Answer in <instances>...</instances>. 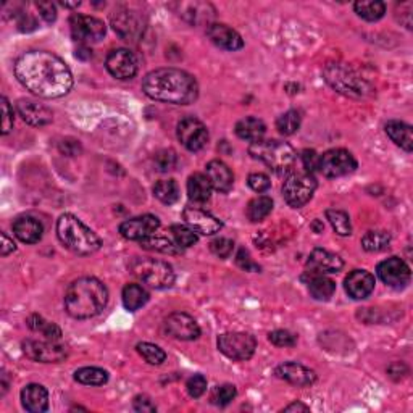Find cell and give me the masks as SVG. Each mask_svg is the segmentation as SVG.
<instances>
[{
    "label": "cell",
    "mask_w": 413,
    "mask_h": 413,
    "mask_svg": "<svg viewBox=\"0 0 413 413\" xmlns=\"http://www.w3.org/2000/svg\"><path fill=\"white\" fill-rule=\"evenodd\" d=\"M15 76L23 88L42 99L64 97L73 88L68 65L47 50H28L18 57Z\"/></svg>",
    "instance_id": "obj_1"
},
{
    "label": "cell",
    "mask_w": 413,
    "mask_h": 413,
    "mask_svg": "<svg viewBox=\"0 0 413 413\" xmlns=\"http://www.w3.org/2000/svg\"><path fill=\"white\" fill-rule=\"evenodd\" d=\"M142 90L147 97L171 105H189L199 97L195 78L180 68H157L144 76Z\"/></svg>",
    "instance_id": "obj_2"
},
{
    "label": "cell",
    "mask_w": 413,
    "mask_h": 413,
    "mask_svg": "<svg viewBox=\"0 0 413 413\" xmlns=\"http://www.w3.org/2000/svg\"><path fill=\"white\" fill-rule=\"evenodd\" d=\"M65 310L71 318L88 320L107 307L108 289L97 278L84 276L71 282L65 292Z\"/></svg>",
    "instance_id": "obj_3"
},
{
    "label": "cell",
    "mask_w": 413,
    "mask_h": 413,
    "mask_svg": "<svg viewBox=\"0 0 413 413\" xmlns=\"http://www.w3.org/2000/svg\"><path fill=\"white\" fill-rule=\"evenodd\" d=\"M57 236L64 247L76 256H93L102 246V241L93 229L86 227L78 217L71 213L61 215L57 222Z\"/></svg>",
    "instance_id": "obj_4"
},
{
    "label": "cell",
    "mask_w": 413,
    "mask_h": 413,
    "mask_svg": "<svg viewBox=\"0 0 413 413\" xmlns=\"http://www.w3.org/2000/svg\"><path fill=\"white\" fill-rule=\"evenodd\" d=\"M249 153L256 160L265 163L276 175H289L297 160L296 148L289 142L276 141V139L252 142Z\"/></svg>",
    "instance_id": "obj_5"
},
{
    "label": "cell",
    "mask_w": 413,
    "mask_h": 413,
    "mask_svg": "<svg viewBox=\"0 0 413 413\" xmlns=\"http://www.w3.org/2000/svg\"><path fill=\"white\" fill-rule=\"evenodd\" d=\"M129 270L142 285L152 289H168L175 285V271L170 263L155 258H134Z\"/></svg>",
    "instance_id": "obj_6"
},
{
    "label": "cell",
    "mask_w": 413,
    "mask_h": 413,
    "mask_svg": "<svg viewBox=\"0 0 413 413\" xmlns=\"http://www.w3.org/2000/svg\"><path fill=\"white\" fill-rule=\"evenodd\" d=\"M325 79L331 88L345 97L360 99L369 94V86L344 64H329L325 68Z\"/></svg>",
    "instance_id": "obj_7"
},
{
    "label": "cell",
    "mask_w": 413,
    "mask_h": 413,
    "mask_svg": "<svg viewBox=\"0 0 413 413\" xmlns=\"http://www.w3.org/2000/svg\"><path fill=\"white\" fill-rule=\"evenodd\" d=\"M316 191V180L314 173L305 170L292 171L287 175L282 184V197L292 209H300L309 204Z\"/></svg>",
    "instance_id": "obj_8"
},
{
    "label": "cell",
    "mask_w": 413,
    "mask_h": 413,
    "mask_svg": "<svg viewBox=\"0 0 413 413\" xmlns=\"http://www.w3.org/2000/svg\"><path fill=\"white\" fill-rule=\"evenodd\" d=\"M217 345L224 357L236 362H246L256 354L257 340L249 333H224L218 338Z\"/></svg>",
    "instance_id": "obj_9"
},
{
    "label": "cell",
    "mask_w": 413,
    "mask_h": 413,
    "mask_svg": "<svg viewBox=\"0 0 413 413\" xmlns=\"http://www.w3.org/2000/svg\"><path fill=\"white\" fill-rule=\"evenodd\" d=\"M21 349L28 358L39 363H60L68 357V349L59 340L26 339L23 340Z\"/></svg>",
    "instance_id": "obj_10"
},
{
    "label": "cell",
    "mask_w": 413,
    "mask_h": 413,
    "mask_svg": "<svg viewBox=\"0 0 413 413\" xmlns=\"http://www.w3.org/2000/svg\"><path fill=\"white\" fill-rule=\"evenodd\" d=\"M357 160L345 148H331L320 155L318 170L326 177H343L357 170Z\"/></svg>",
    "instance_id": "obj_11"
},
{
    "label": "cell",
    "mask_w": 413,
    "mask_h": 413,
    "mask_svg": "<svg viewBox=\"0 0 413 413\" xmlns=\"http://www.w3.org/2000/svg\"><path fill=\"white\" fill-rule=\"evenodd\" d=\"M70 31L71 37L76 42L88 46L102 41L105 32H107V28H105V23L99 20V18L75 13L70 18Z\"/></svg>",
    "instance_id": "obj_12"
},
{
    "label": "cell",
    "mask_w": 413,
    "mask_h": 413,
    "mask_svg": "<svg viewBox=\"0 0 413 413\" xmlns=\"http://www.w3.org/2000/svg\"><path fill=\"white\" fill-rule=\"evenodd\" d=\"M176 134L180 142L184 146L187 151L199 152L206 146L209 142V131L206 126L200 119L194 117H186L177 123Z\"/></svg>",
    "instance_id": "obj_13"
},
{
    "label": "cell",
    "mask_w": 413,
    "mask_h": 413,
    "mask_svg": "<svg viewBox=\"0 0 413 413\" xmlns=\"http://www.w3.org/2000/svg\"><path fill=\"white\" fill-rule=\"evenodd\" d=\"M107 71L117 79H131L137 75L139 64L136 55L128 49H113L105 60Z\"/></svg>",
    "instance_id": "obj_14"
},
{
    "label": "cell",
    "mask_w": 413,
    "mask_h": 413,
    "mask_svg": "<svg viewBox=\"0 0 413 413\" xmlns=\"http://www.w3.org/2000/svg\"><path fill=\"white\" fill-rule=\"evenodd\" d=\"M379 280L394 289H403L410 282V268L402 258L391 257L381 262L376 268Z\"/></svg>",
    "instance_id": "obj_15"
},
{
    "label": "cell",
    "mask_w": 413,
    "mask_h": 413,
    "mask_svg": "<svg viewBox=\"0 0 413 413\" xmlns=\"http://www.w3.org/2000/svg\"><path fill=\"white\" fill-rule=\"evenodd\" d=\"M158 228H160L158 217L147 213L123 222L119 224V234L124 239H129V241H142V239L155 234Z\"/></svg>",
    "instance_id": "obj_16"
},
{
    "label": "cell",
    "mask_w": 413,
    "mask_h": 413,
    "mask_svg": "<svg viewBox=\"0 0 413 413\" xmlns=\"http://www.w3.org/2000/svg\"><path fill=\"white\" fill-rule=\"evenodd\" d=\"M165 331L171 338L180 340H194L200 336V326L191 315L175 311L165 320Z\"/></svg>",
    "instance_id": "obj_17"
},
{
    "label": "cell",
    "mask_w": 413,
    "mask_h": 413,
    "mask_svg": "<svg viewBox=\"0 0 413 413\" xmlns=\"http://www.w3.org/2000/svg\"><path fill=\"white\" fill-rule=\"evenodd\" d=\"M182 218L187 227L204 236H212L223 228V223L218 218H215L212 213L205 212V210L197 209V206H186L182 210Z\"/></svg>",
    "instance_id": "obj_18"
},
{
    "label": "cell",
    "mask_w": 413,
    "mask_h": 413,
    "mask_svg": "<svg viewBox=\"0 0 413 413\" xmlns=\"http://www.w3.org/2000/svg\"><path fill=\"white\" fill-rule=\"evenodd\" d=\"M112 26L123 41H137L144 35L142 18L131 10H118L112 15Z\"/></svg>",
    "instance_id": "obj_19"
},
{
    "label": "cell",
    "mask_w": 413,
    "mask_h": 413,
    "mask_svg": "<svg viewBox=\"0 0 413 413\" xmlns=\"http://www.w3.org/2000/svg\"><path fill=\"white\" fill-rule=\"evenodd\" d=\"M343 258L326 249H315L307 260V275H328L343 270Z\"/></svg>",
    "instance_id": "obj_20"
},
{
    "label": "cell",
    "mask_w": 413,
    "mask_h": 413,
    "mask_svg": "<svg viewBox=\"0 0 413 413\" xmlns=\"http://www.w3.org/2000/svg\"><path fill=\"white\" fill-rule=\"evenodd\" d=\"M17 112L31 126H46L54 119V113L49 107L32 99H20L17 102Z\"/></svg>",
    "instance_id": "obj_21"
},
{
    "label": "cell",
    "mask_w": 413,
    "mask_h": 413,
    "mask_svg": "<svg viewBox=\"0 0 413 413\" xmlns=\"http://www.w3.org/2000/svg\"><path fill=\"white\" fill-rule=\"evenodd\" d=\"M374 285H376L374 276L367 270L350 271L344 281L345 292L355 300H363L369 297V294L374 291Z\"/></svg>",
    "instance_id": "obj_22"
},
{
    "label": "cell",
    "mask_w": 413,
    "mask_h": 413,
    "mask_svg": "<svg viewBox=\"0 0 413 413\" xmlns=\"http://www.w3.org/2000/svg\"><path fill=\"white\" fill-rule=\"evenodd\" d=\"M206 36H209V39L212 41L215 46L220 47V49L234 52L244 47V41L241 35H239L238 31H234L233 28H229L228 25H223V23H213V25H209V28H206Z\"/></svg>",
    "instance_id": "obj_23"
},
{
    "label": "cell",
    "mask_w": 413,
    "mask_h": 413,
    "mask_svg": "<svg viewBox=\"0 0 413 413\" xmlns=\"http://www.w3.org/2000/svg\"><path fill=\"white\" fill-rule=\"evenodd\" d=\"M276 376L285 379L286 383L292 384V386L297 387H307L311 386L316 381V373L314 369L304 367V365L296 363V362H287L281 363L280 367L276 368Z\"/></svg>",
    "instance_id": "obj_24"
},
{
    "label": "cell",
    "mask_w": 413,
    "mask_h": 413,
    "mask_svg": "<svg viewBox=\"0 0 413 413\" xmlns=\"http://www.w3.org/2000/svg\"><path fill=\"white\" fill-rule=\"evenodd\" d=\"M206 177L212 182L215 191L227 194L234 186V175L227 163L222 160H212L206 165Z\"/></svg>",
    "instance_id": "obj_25"
},
{
    "label": "cell",
    "mask_w": 413,
    "mask_h": 413,
    "mask_svg": "<svg viewBox=\"0 0 413 413\" xmlns=\"http://www.w3.org/2000/svg\"><path fill=\"white\" fill-rule=\"evenodd\" d=\"M21 403L31 413L47 412L49 410V392L42 384H28L21 391Z\"/></svg>",
    "instance_id": "obj_26"
},
{
    "label": "cell",
    "mask_w": 413,
    "mask_h": 413,
    "mask_svg": "<svg viewBox=\"0 0 413 413\" xmlns=\"http://www.w3.org/2000/svg\"><path fill=\"white\" fill-rule=\"evenodd\" d=\"M13 233L15 236L20 239L21 242L25 244H36L42 239V233H44V228L39 220L35 217H20L13 222Z\"/></svg>",
    "instance_id": "obj_27"
},
{
    "label": "cell",
    "mask_w": 413,
    "mask_h": 413,
    "mask_svg": "<svg viewBox=\"0 0 413 413\" xmlns=\"http://www.w3.org/2000/svg\"><path fill=\"white\" fill-rule=\"evenodd\" d=\"M384 131L389 136V139L398 146L403 151L410 153L413 151V137H412V126L410 124L398 122V119H391L384 126Z\"/></svg>",
    "instance_id": "obj_28"
},
{
    "label": "cell",
    "mask_w": 413,
    "mask_h": 413,
    "mask_svg": "<svg viewBox=\"0 0 413 413\" xmlns=\"http://www.w3.org/2000/svg\"><path fill=\"white\" fill-rule=\"evenodd\" d=\"M212 182L204 173H194L187 180V195L195 204H205L212 195Z\"/></svg>",
    "instance_id": "obj_29"
},
{
    "label": "cell",
    "mask_w": 413,
    "mask_h": 413,
    "mask_svg": "<svg viewBox=\"0 0 413 413\" xmlns=\"http://www.w3.org/2000/svg\"><path fill=\"white\" fill-rule=\"evenodd\" d=\"M234 131H236L238 137H241L242 141L258 142L265 136L267 124L256 117H247L242 118L241 122H238Z\"/></svg>",
    "instance_id": "obj_30"
},
{
    "label": "cell",
    "mask_w": 413,
    "mask_h": 413,
    "mask_svg": "<svg viewBox=\"0 0 413 413\" xmlns=\"http://www.w3.org/2000/svg\"><path fill=\"white\" fill-rule=\"evenodd\" d=\"M309 291L316 300H329L336 292V282L325 275H309Z\"/></svg>",
    "instance_id": "obj_31"
},
{
    "label": "cell",
    "mask_w": 413,
    "mask_h": 413,
    "mask_svg": "<svg viewBox=\"0 0 413 413\" xmlns=\"http://www.w3.org/2000/svg\"><path fill=\"white\" fill-rule=\"evenodd\" d=\"M123 305L126 307V310L129 311H136L139 309H142L144 305L148 302V292L144 286L141 285H126L123 287Z\"/></svg>",
    "instance_id": "obj_32"
},
{
    "label": "cell",
    "mask_w": 413,
    "mask_h": 413,
    "mask_svg": "<svg viewBox=\"0 0 413 413\" xmlns=\"http://www.w3.org/2000/svg\"><path fill=\"white\" fill-rule=\"evenodd\" d=\"M26 325L31 331H35V333H41L46 339H50V340L61 339V329L54 323V321H47L44 316L32 314L31 316H28Z\"/></svg>",
    "instance_id": "obj_33"
},
{
    "label": "cell",
    "mask_w": 413,
    "mask_h": 413,
    "mask_svg": "<svg viewBox=\"0 0 413 413\" xmlns=\"http://www.w3.org/2000/svg\"><path fill=\"white\" fill-rule=\"evenodd\" d=\"M354 10L360 18L367 21H378L381 20L386 13V3L379 2V0H360V2L354 3Z\"/></svg>",
    "instance_id": "obj_34"
},
{
    "label": "cell",
    "mask_w": 413,
    "mask_h": 413,
    "mask_svg": "<svg viewBox=\"0 0 413 413\" xmlns=\"http://www.w3.org/2000/svg\"><path fill=\"white\" fill-rule=\"evenodd\" d=\"M273 210V200L268 195H258L256 199H252L247 205V218L252 223L263 222Z\"/></svg>",
    "instance_id": "obj_35"
},
{
    "label": "cell",
    "mask_w": 413,
    "mask_h": 413,
    "mask_svg": "<svg viewBox=\"0 0 413 413\" xmlns=\"http://www.w3.org/2000/svg\"><path fill=\"white\" fill-rule=\"evenodd\" d=\"M139 242H141V247L146 249V251L168 253V256H175V253L181 252V249L176 246L173 239L157 236V234H152V236L142 239V241Z\"/></svg>",
    "instance_id": "obj_36"
},
{
    "label": "cell",
    "mask_w": 413,
    "mask_h": 413,
    "mask_svg": "<svg viewBox=\"0 0 413 413\" xmlns=\"http://www.w3.org/2000/svg\"><path fill=\"white\" fill-rule=\"evenodd\" d=\"M75 379L86 386H104L108 381V373L97 367H84L76 369Z\"/></svg>",
    "instance_id": "obj_37"
},
{
    "label": "cell",
    "mask_w": 413,
    "mask_h": 413,
    "mask_svg": "<svg viewBox=\"0 0 413 413\" xmlns=\"http://www.w3.org/2000/svg\"><path fill=\"white\" fill-rule=\"evenodd\" d=\"M153 195H155L162 204L171 205L180 199V186H177L175 180L157 181L155 186H153Z\"/></svg>",
    "instance_id": "obj_38"
},
{
    "label": "cell",
    "mask_w": 413,
    "mask_h": 413,
    "mask_svg": "<svg viewBox=\"0 0 413 413\" xmlns=\"http://www.w3.org/2000/svg\"><path fill=\"white\" fill-rule=\"evenodd\" d=\"M326 218L331 223V227L339 236H350L352 234V224H350L349 213H345L344 210L338 209H328L326 210Z\"/></svg>",
    "instance_id": "obj_39"
},
{
    "label": "cell",
    "mask_w": 413,
    "mask_h": 413,
    "mask_svg": "<svg viewBox=\"0 0 413 413\" xmlns=\"http://www.w3.org/2000/svg\"><path fill=\"white\" fill-rule=\"evenodd\" d=\"M391 244V234L387 231H368L362 238V247L367 252L386 251Z\"/></svg>",
    "instance_id": "obj_40"
},
{
    "label": "cell",
    "mask_w": 413,
    "mask_h": 413,
    "mask_svg": "<svg viewBox=\"0 0 413 413\" xmlns=\"http://www.w3.org/2000/svg\"><path fill=\"white\" fill-rule=\"evenodd\" d=\"M300 122V112H297V110H287L286 113H282L281 117L276 119V129L282 136H292V134L299 131Z\"/></svg>",
    "instance_id": "obj_41"
},
{
    "label": "cell",
    "mask_w": 413,
    "mask_h": 413,
    "mask_svg": "<svg viewBox=\"0 0 413 413\" xmlns=\"http://www.w3.org/2000/svg\"><path fill=\"white\" fill-rule=\"evenodd\" d=\"M170 233H171V239L180 249H187L194 246V244L199 241V236H197L194 229L182 227V224H173L170 228Z\"/></svg>",
    "instance_id": "obj_42"
},
{
    "label": "cell",
    "mask_w": 413,
    "mask_h": 413,
    "mask_svg": "<svg viewBox=\"0 0 413 413\" xmlns=\"http://www.w3.org/2000/svg\"><path fill=\"white\" fill-rule=\"evenodd\" d=\"M137 352L141 357L151 365H162L166 360V354L162 347L151 343H139L136 345Z\"/></svg>",
    "instance_id": "obj_43"
},
{
    "label": "cell",
    "mask_w": 413,
    "mask_h": 413,
    "mask_svg": "<svg viewBox=\"0 0 413 413\" xmlns=\"http://www.w3.org/2000/svg\"><path fill=\"white\" fill-rule=\"evenodd\" d=\"M177 163L176 152L171 151V148H165V151H160L153 158V165H155V170L160 173H168L175 170Z\"/></svg>",
    "instance_id": "obj_44"
},
{
    "label": "cell",
    "mask_w": 413,
    "mask_h": 413,
    "mask_svg": "<svg viewBox=\"0 0 413 413\" xmlns=\"http://www.w3.org/2000/svg\"><path fill=\"white\" fill-rule=\"evenodd\" d=\"M271 344H275L276 347H294L297 344V336L287 329H276L273 333L268 334Z\"/></svg>",
    "instance_id": "obj_45"
},
{
    "label": "cell",
    "mask_w": 413,
    "mask_h": 413,
    "mask_svg": "<svg viewBox=\"0 0 413 413\" xmlns=\"http://www.w3.org/2000/svg\"><path fill=\"white\" fill-rule=\"evenodd\" d=\"M236 394H238L236 386H233V384H223V386H218L217 389H215L212 401L215 405L224 407V405H228V403L231 402L234 397H236Z\"/></svg>",
    "instance_id": "obj_46"
},
{
    "label": "cell",
    "mask_w": 413,
    "mask_h": 413,
    "mask_svg": "<svg viewBox=\"0 0 413 413\" xmlns=\"http://www.w3.org/2000/svg\"><path fill=\"white\" fill-rule=\"evenodd\" d=\"M210 251L220 258H229L233 256L234 242L228 238H217L210 242Z\"/></svg>",
    "instance_id": "obj_47"
},
{
    "label": "cell",
    "mask_w": 413,
    "mask_h": 413,
    "mask_svg": "<svg viewBox=\"0 0 413 413\" xmlns=\"http://www.w3.org/2000/svg\"><path fill=\"white\" fill-rule=\"evenodd\" d=\"M187 392H189L191 397L199 398L205 394L206 391V378L204 374H194V376L187 379Z\"/></svg>",
    "instance_id": "obj_48"
},
{
    "label": "cell",
    "mask_w": 413,
    "mask_h": 413,
    "mask_svg": "<svg viewBox=\"0 0 413 413\" xmlns=\"http://www.w3.org/2000/svg\"><path fill=\"white\" fill-rule=\"evenodd\" d=\"M247 184L252 191L262 194V192H267L268 189H270L271 181H270V177L265 175V173H252V175L247 177Z\"/></svg>",
    "instance_id": "obj_49"
},
{
    "label": "cell",
    "mask_w": 413,
    "mask_h": 413,
    "mask_svg": "<svg viewBox=\"0 0 413 413\" xmlns=\"http://www.w3.org/2000/svg\"><path fill=\"white\" fill-rule=\"evenodd\" d=\"M2 134L6 136L13 129V123H15V117H13V108L7 97H2Z\"/></svg>",
    "instance_id": "obj_50"
},
{
    "label": "cell",
    "mask_w": 413,
    "mask_h": 413,
    "mask_svg": "<svg viewBox=\"0 0 413 413\" xmlns=\"http://www.w3.org/2000/svg\"><path fill=\"white\" fill-rule=\"evenodd\" d=\"M236 263L239 268H242V270H246V271H260L262 270L260 265L252 260L251 253H249L246 249H239V252L236 253Z\"/></svg>",
    "instance_id": "obj_51"
},
{
    "label": "cell",
    "mask_w": 413,
    "mask_h": 413,
    "mask_svg": "<svg viewBox=\"0 0 413 413\" xmlns=\"http://www.w3.org/2000/svg\"><path fill=\"white\" fill-rule=\"evenodd\" d=\"M302 163H304V170L309 173H314L315 170H318V163H320V155L311 148H305L302 152Z\"/></svg>",
    "instance_id": "obj_52"
},
{
    "label": "cell",
    "mask_w": 413,
    "mask_h": 413,
    "mask_svg": "<svg viewBox=\"0 0 413 413\" xmlns=\"http://www.w3.org/2000/svg\"><path fill=\"white\" fill-rule=\"evenodd\" d=\"M17 26H18V30L23 31V32L35 31L37 28V20L31 15V13H25V12L18 13V15H17Z\"/></svg>",
    "instance_id": "obj_53"
},
{
    "label": "cell",
    "mask_w": 413,
    "mask_h": 413,
    "mask_svg": "<svg viewBox=\"0 0 413 413\" xmlns=\"http://www.w3.org/2000/svg\"><path fill=\"white\" fill-rule=\"evenodd\" d=\"M39 15L46 23H54L57 20V7L52 2H37L36 3Z\"/></svg>",
    "instance_id": "obj_54"
},
{
    "label": "cell",
    "mask_w": 413,
    "mask_h": 413,
    "mask_svg": "<svg viewBox=\"0 0 413 413\" xmlns=\"http://www.w3.org/2000/svg\"><path fill=\"white\" fill-rule=\"evenodd\" d=\"M134 410L142 413H153L157 412V405L152 402L151 397L147 396H137L134 398Z\"/></svg>",
    "instance_id": "obj_55"
},
{
    "label": "cell",
    "mask_w": 413,
    "mask_h": 413,
    "mask_svg": "<svg viewBox=\"0 0 413 413\" xmlns=\"http://www.w3.org/2000/svg\"><path fill=\"white\" fill-rule=\"evenodd\" d=\"M59 148L61 153H65V155H68V157H75L81 152L79 141H76V139H64V141L60 142Z\"/></svg>",
    "instance_id": "obj_56"
},
{
    "label": "cell",
    "mask_w": 413,
    "mask_h": 413,
    "mask_svg": "<svg viewBox=\"0 0 413 413\" xmlns=\"http://www.w3.org/2000/svg\"><path fill=\"white\" fill-rule=\"evenodd\" d=\"M407 373H408V368L402 362H396V363L389 365V368H387V374L394 379V381H398V379L405 376Z\"/></svg>",
    "instance_id": "obj_57"
},
{
    "label": "cell",
    "mask_w": 413,
    "mask_h": 413,
    "mask_svg": "<svg viewBox=\"0 0 413 413\" xmlns=\"http://www.w3.org/2000/svg\"><path fill=\"white\" fill-rule=\"evenodd\" d=\"M17 244L13 242V239L7 236V233H2V257L10 256L12 252H15Z\"/></svg>",
    "instance_id": "obj_58"
},
{
    "label": "cell",
    "mask_w": 413,
    "mask_h": 413,
    "mask_svg": "<svg viewBox=\"0 0 413 413\" xmlns=\"http://www.w3.org/2000/svg\"><path fill=\"white\" fill-rule=\"evenodd\" d=\"M309 410L310 408L300 402H294V403H291V405L285 407V412H309Z\"/></svg>",
    "instance_id": "obj_59"
},
{
    "label": "cell",
    "mask_w": 413,
    "mask_h": 413,
    "mask_svg": "<svg viewBox=\"0 0 413 413\" xmlns=\"http://www.w3.org/2000/svg\"><path fill=\"white\" fill-rule=\"evenodd\" d=\"M60 6H61V7H68V8H75V7H79V2H75V3H66V2H61Z\"/></svg>",
    "instance_id": "obj_60"
},
{
    "label": "cell",
    "mask_w": 413,
    "mask_h": 413,
    "mask_svg": "<svg viewBox=\"0 0 413 413\" xmlns=\"http://www.w3.org/2000/svg\"><path fill=\"white\" fill-rule=\"evenodd\" d=\"M314 228H315V231H316V233H321V231H323V224H320L318 222H315V223H314Z\"/></svg>",
    "instance_id": "obj_61"
}]
</instances>
